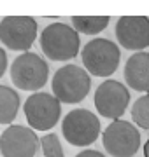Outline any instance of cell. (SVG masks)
Wrapping results in <instances>:
<instances>
[{
  "mask_svg": "<svg viewBox=\"0 0 149 157\" xmlns=\"http://www.w3.org/2000/svg\"><path fill=\"white\" fill-rule=\"evenodd\" d=\"M49 77L47 63L35 52H23L11 65V80L18 89L37 91L44 87Z\"/></svg>",
  "mask_w": 149,
  "mask_h": 157,
  "instance_id": "4",
  "label": "cell"
},
{
  "mask_svg": "<svg viewBox=\"0 0 149 157\" xmlns=\"http://www.w3.org/2000/svg\"><path fill=\"white\" fill-rule=\"evenodd\" d=\"M102 143L112 157H132L140 148V133L128 121H112L103 129Z\"/></svg>",
  "mask_w": 149,
  "mask_h": 157,
  "instance_id": "7",
  "label": "cell"
},
{
  "mask_svg": "<svg viewBox=\"0 0 149 157\" xmlns=\"http://www.w3.org/2000/svg\"><path fill=\"white\" fill-rule=\"evenodd\" d=\"M39 141L32 128L14 124L0 135V154L4 157H35Z\"/></svg>",
  "mask_w": 149,
  "mask_h": 157,
  "instance_id": "10",
  "label": "cell"
},
{
  "mask_svg": "<svg viewBox=\"0 0 149 157\" xmlns=\"http://www.w3.org/2000/svg\"><path fill=\"white\" fill-rule=\"evenodd\" d=\"M25 117L34 131H47L56 126L62 115V101L49 93H34L25 101Z\"/></svg>",
  "mask_w": 149,
  "mask_h": 157,
  "instance_id": "6",
  "label": "cell"
},
{
  "mask_svg": "<svg viewBox=\"0 0 149 157\" xmlns=\"http://www.w3.org/2000/svg\"><path fill=\"white\" fill-rule=\"evenodd\" d=\"M53 94L62 103H79L88 96L91 87L90 73L77 65H65L58 68L51 80Z\"/></svg>",
  "mask_w": 149,
  "mask_h": 157,
  "instance_id": "2",
  "label": "cell"
},
{
  "mask_svg": "<svg viewBox=\"0 0 149 157\" xmlns=\"http://www.w3.org/2000/svg\"><path fill=\"white\" fill-rule=\"evenodd\" d=\"M116 39L125 49L142 52L149 45V17L123 16L116 23Z\"/></svg>",
  "mask_w": 149,
  "mask_h": 157,
  "instance_id": "11",
  "label": "cell"
},
{
  "mask_svg": "<svg viewBox=\"0 0 149 157\" xmlns=\"http://www.w3.org/2000/svg\"><path fill=\"white\" fill-rule=\"evenodd\" d=\"M79 33L67 23L47 25L40 33V49L53 61H69L79 52Z\"/></svg>",
  "mask_w": 149,
  "mask_h": 157,
  "instance_id": "1",
  "label": "cell"
},
{
  "mask_svg": "<svg viewBox=\"0 0 149 157\" xmlns=\"http://www.w3.org/2000/svg\"><path fill=\"white\" fill-rule=\"evenodd\" d=\"M83 65L95 77H109L119 67V47L109 39H93L81 51Z\"/></svg>",
  "mask_w": 149,
  "mask_h": 157,
  "instance_id": "3",
  "label": "cell"
},
{
  "mask_svg": "<svg viewBox=\"0 0 149 157\" xmlns=\"http://www.w3.org/2000/svg\"><path fill=\"white\" fill-rule=\"evenodd\" d=\"M125 80L132 89L147 93L149 91V52H135L125 65Z\"/></svg>",
  "mask_w": 149,
  "mask_h": 157,
  "instance_id": "12",
  "label": "cell"
},
{
  "mask_svg": "<svg viewBox=\"0 0 149 157\" xmlns=\"http://www.w3.org/2000/svg\"><path fill=\"white\" fill-rule=\"evenodd\" d=\"M40 148H42V155L44 157H65L62 148V143L58 140L54 133L44 135L40 138Z\"/></svg>",
  "mask_w": 149,
  "mask_h": 157,
  "instance_id": "16",
  "label": "cell"
},
{
  "mask_svg": "<svg viewBox=\"0 0 149 157\" xmlns=\"http://www.w3.org/2000/svg\"><path fill=\"white\" fill-rule=\"evenodd\" d=\"M6 70H7V54H6V51L0 47V78L4 77Z\"/></svg>",
  "mask_w": 149,
  "mask_h": 157,
  "instance_id": "17",
  "label": "cell"
},
{
  "mask_svg": "<svg viewBox=\"0 0 149 157\" xmlns=\"http://www.w3.org/2000/svg\"><path fill=\"white\" fill-rule=\"evenodd\" d=\"M19 110V96L9 86H0V124H11Z\"/></svg>",
  "mask_w": 149,
  "mask_h": 157,
  "instance_id": "13",
  "label": "cell"
},
{
  "mask_svg": "<svg viewBox=\"0 0 149 157\" xmlns=\"http://www.w3.org/2000/svg\"><path fill=\"white\" fill-rule=\"evenodd\" d=\"M132 119L137 128L149 129V94L140 96L132 107Z\"/></svg>",
  "mask_w": 149,
  "mask_h": 157,
  "instance_id": "15",
  "label": "cell"
},
{
  "mask_svg": "<svg viewBox=\"0 0 149 157\" xmlns=\"http://www.w3.org/2000/svg\"><path fill=\"white\" fill-rule=\"evenodd\" d=\"M93 101H95L97 112L102 117L119 121L130 103V93L126 86H123L119 80L109 78V80H103L97 87Z\"/></svg>",
  "mask_w": 149,
  "mask_h": 157,
  "instance_id": "9",
  "label": "cell"
},
{
  "mask_svg": "<svg viewBox=\"0 0 149 157\" xmlns=\"http://www.w3.org/2000/svg\"><path fill=\"white\" fill-rule=\"evenodd\" d=\"M70 23L77 33L84 35H97L107 28L111 23V16H72Z\"/></svg>",
  "mask_w": 149,
  "mask_h": 157,
  "instance_id": "14",
  "label": "cell"
},
{
  "mask_svg": "<svg viewBox=\"0 0 149 157\" xmlns=\"http://www.w3.org/2000/svg\"><path fill=\"white\" fill-rule=\"evenodd\" d=\"M37 39V21L32 16H6L0 21V42L11 51L28 52Z\"/></svg>",
  "mask_w": 149,
  "mask_h": 157,
  "instance_id": "8",
  "label": "cell"
},
{
  "mask_svg": "<svg viewBox=\"0 0 149 157\" xmlns=\"http://www.w3.org/2000/svg\"><path fill=\"white\" fill-rule=\"evenodd\" d=\"M144 157H149V140L146 141V145H144Z\"/></svg>",
  "mask_w": 149,
  "mask_h": 157,
  "instance_id": "19",
  "label": "cell"
},
{
  "mask_svg": "<svg viewBox=\"0 0 149 157\" xmlns=\"http://www.w3.org/2000/svg\"><path fill=\"white\" fill-rule=\"evenodd\" d=\"M100 121L88 108L70 110L62 122L65 140L74 147H88L100 136Z\"/></svg>",
  "mask_w": 149,
  "mask_h": 157,
  "instance_id": "5",
  "label": "cell"
},
{
  "mask_svg": "<svg viewBox=\"0 0 149 157\" xmlns=\"http://www.w3.org/2000/svg\"><path fill=\"white\" fill-rule=\"evenodd\" d=\"M75 157H105V155H103L102 152H98V150H83Z\"/></svg>",
  "mask_w": 149,
  "mask_h": 157,
  "instance_id": "18",
  "label": "cell"
}]
</instances>
